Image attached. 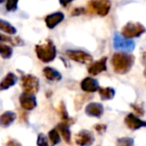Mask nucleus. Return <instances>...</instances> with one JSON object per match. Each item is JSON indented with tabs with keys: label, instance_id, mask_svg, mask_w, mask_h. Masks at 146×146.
Returning a JSON list of instances; mask_svg holds the SVG:
<instances>
[{
	"label": "nucleus",
	"instance_id": "20e7f679",
	"mask_svg": "<svg viewBox=\"0 0 146 146\" xmlns=\"http://www.w3.org/2000/svg\"><path fill=\"white\" fill-rule=\"evenodd\" d=\"M111 8L110 0H91L88 2V9L90 13H95L104 17L109 13Z\"/></svg>",
	"mask_w": 146,
	"mask_h": 146
},
{
	"label": "nucleus",
	"instance_id": "f3484780",
	"mask_svg": "<svg viewBox=\"0 0 146 146\" xmlns=\"http://www.w3.org/2000/svg\"><path fill=\"white\" fill-rule=\"evenodd\" d=\"M72 122L73 120H68V121H64L62 123L58 124V126H57L61 135L63 136V138H64V140L67 143H70L71 141V133H70V130H69V124L72 123Z\"/></svg>",
	"mask_w": 146,
	"mask_h": 146
},
{
	"label": "nucleus",
	"instance_id": "a211bd4d",
	"mask_svg": "<svg viewBox=\"0 0 146 146\" xmlns=\"http://www.w3.org/2000/svg\"><path fill=\"white\" fill-rule=\"evenodd\" d=\"M16 119V114L12 111H6L0 115V126L8 127Z\"/></svg>",
	"mask_w": 146,
	"mask_h": 146
},
{
	"label": "nucleus",
	"instance_id": "bb28decb",
	"mask_svg": "<svg viewBox=\"0 0 146 146\" xmlns=\"http://www.w3.org/2000/svg\"><path fill=\"white\" fill-rule=\"evenodd\" d=\"M37 145L38 146H48V140L45 137L44 134H39L37 139Z\"/></svg>",
	"mask_w": 146,
	"mask_h": 146
},
{
	"label": "nucleus",
	"instance_id": "c756f323",
	"mask_svg": "<svg viewBox=\"0 0 146 146\" xmlns=\"http://www.w3.org/2000/svg\"><path fill=\"white\" fill-rule=\"evenodd\" d=\"M94 128H95L96 131L99 132V133H103L106 130V125H104V124H97V125L94 126Z\"/></svg>",
	"mask_w": 146,
	"mask_h": 146
},
{
	"label": "nucleus",
	"instance_id": "ddd939ff",
	"mask_svg": "<svg viewBox=\"0 0 146 146\" xmlns=\"http://www.w3.org/2000/svg\"><path fill=\"white\" fill-rule=\"evenodd\" d=\"M124 122H125L126 126L131 130H137V129H139V128L144 127V126L146 125V123L143 120L139 119V118L134 115V114H128L125 117Z\"/></svg>",
	"mask_w": 146,
	"mask_h": 146
},
{
	"label": "nucleus",
	"instance_id": "4468645a",
	"mask_svg": "<svg viewBox=\"0 0 146 146\" xmlns=\"http://www.w3.org/2000/svg\"><path fill=\"white\" fill-rule=\"evenodd\" d=\"M104 112V107L102 104L97 102H91L85 108V113L91 117H101Z\"/></svg>",
	"mask_w": 146,
	"mask_h": 146
},
{
	"label": "nucleus",
	"instance_id": "6ab92c4d",
	"mask_svg": "<svg viewBox=\"0 0 146 146\" xmlns=\"http://www.w3.org/2000/svg\"><path fill=\"white\" fill-rule=\"evenodd\" d=\"M98 91L102 100H111L115 96V90L112 87H99Z\"/></svg>",
	"mask_w": 146,
	"mask_h": 146
},
{
	"label": "nucleus",
	"instance_id": "423d86ee",
	"mask_svg": "<svg viewBox=\"0 0 146 146\" xmlns=\"http://www.w3.org/2000/svg\"><path fill=\"white\" fill-rule=\"evenodd\" d=\"M113 46H114V48L117 49V50L128 53L134 50L135 43H134V41H132L131 39H126V38H124V37L120 36L118 33H116L113 38Z\"/></svg>",
	"mask_w": 146,
	"mask_h": 146
},
{
	"label": "nucleus",
	"instance_id": "c85d7f7f",
	"mask_svg": "<svg viewBox=\"0 0 146 146\" xmlns=\"http://www.w3.org/2000/svg\"><path fill=\"white\" fill-rule=\"evenodd\" d=\"M131 107L133 108L134 110H135L136 112H137L139 115H144V109H143V107H142L141 105H138V104H132L131 105Z\"/></svg>",
	"mask_w": 146,
	"mask_h": 146
},
{
	"label": "nucleus",
	"instance_id": "4be33fe9",
	"mask_svg": "<svg viewBox=\"0 0 146 146\" xmlns=\"http://www.w3.org/2000/svg\"><path fill=\"white\" fill-rule=\"evenodd\" d=\"M12 53H13L12 47L0 42V56L4 59H9L12 56Z\"/></svg>",
	"mask_w": 146,
	"mask_h": 146
},
{
	"label": "nucleus",
	"instance_id": "1a4fd4ad",
	"mask_svg": "<svg viewBox=\"0 0 146 146\" xmlns=\"http://www.w3.org/2000/svg\"><path fill=\"white\" fill-rule=\"evenodd\" d=\"M106 61H107V57H102L99 60L90 64L89 67H88V73L91 74V75L95 76L100 74L101 72H103V71H106V69H107Z\"/></svg>",
	"mask_w": 146,
	"mask_h": 146
},
{
	"label": "nucleus",
	"instance_id": "f257e3e1",
	"mask_svg": "<svg viewBox=\"0 0 146 146\" xmlns=\"http://www.w3.org/2000/svg\"><path fill=\"white\" fill-rule=\"evenodd\" d=\"M134 61L135 58L133 55L125 52H118L112 55L111 64L114 72L117 74H126L132 68Z\"/></svg>",
	"mask_w": 146,
	"mask_h": 146
},
{
	"label": "nucleus",
	"instance_id": "dca6fc26",
	"mask_svg": "<svg viewBox=\"0 0 146 146\" xmlns=\"http://www.w3.org/2000/svg\"><path fill=\"white\" fill-rule=\"evenodd\" d=\"M43 74L49 81H60L62 79V75L58 70L52 68V67H45L43 69Z\"/></svg>",
	"mask_w": 146,
	"mask_h": 146
},
{
	"label": "nucleus",
	"instance_id": "9b49d317",
	"mask_svg": "<svg viewBox=\"0 0 146 146\" xmlns=\"http://www.w3.org/2000/svg\"><path fill=\"white\" fill-rule=\"evenodd\" d=\"M64 20V14L62 12H54L51 13V14L47 15L45 17V23H46V26L49 29H53L59 24L62 21Z\"/></svg>",
	"mask_w": 146,
	"mask_h": 146
},
{
	"label": "nucleus",
	"instance_id": "412c9836",
	"mask_svg": "<svg viewBox=\"0 0 146 146\" xmlns=\"http://www.w3.org/2000/svg\"><path fill=\"white\" fill-rule=\"evenodd\" d=\"M0 42L1 43H10L11 45H23V41L21 40L19 37H15V38H12V37L8 36V35H5L2 34V33H0Z\"/></svg>",
	"mask_w": 146,
	"mask_h": 146
},
{
	"label": "nucleus",
	"instance_id": "b1692460",
	"mask_svg": "<svg viewBox=\"0 0 146 146\" xmlns=\"http://www.w3.org/2000/svg\"><path fill=\"white\" fill-rule=\"evenodd\" d=\"M116 146H134V141L132 138H120L117 140Z\"/></svg>",
	"mask_w": 146,
	"mask_h": 146
},
{
	"label": "nucleus",
	"instance_id": "0eeeda50",
	"mask_svg": "<svg viewBox=\"0 0 146 146\" xmlns=\"http://www.w3.org/2000/svg\"><path fill=\"white\" fill-rule=\"evenodd\" d=\"M66 55L73 61L79 63H91L93 61V57L89 54V53L85 52L82 50H67Z\"/></svg>",
	"mask_w": 146,
	"mask_h": 146
},
{
	"label": "nucleus",
	"instance_id": "7c9ffc66",
	"mask_svg": "<svg viewBox=\"0 0 146 146\" xmlns=\"http://www.w3.org/2000/svg\"><path fill=\"white\" fill-rule=\"evenodd\" d=\"M7 146H21V144L19 143L17 140H15V139H10V140H8V142H7V144H6Z\"/></svg>",
	"mask_w": 146,
	"mask_h": 146
},
{
	"label": "nucleus",
	"instance_id": "2eb2a0df",
	"mask_svg": "<svg viewBox=\"0 0 146 146\" xmlns=\"http://www.w3.org/2000/svg\"><path fill=\"white\" fill-rule=\"evenodd\" d=\"M17 80H18V78H17V76L15 75L14 73L12 72L7 73L6 75H5V77L0 82V91L7 90L10 87H12V86H14L17 83Z\"/></svg>",
	"mask_w": 146,
	"mask_h": 146
},
{
	"label": "nucleus",
	"instance_id": "2f4dec72",
	"mask_svg": "<svg viewBox=\"0 0 146 146\" xmlns=\"http://www.w3.org/2000/svg\"><path fill=\"white\" fill-rule=\"evenodd\" d=\"M72 1L73 0H59V2H60V4L62 5V6H67V5L72 2Z\"/></svg>",
	"mask_w": 146,
	"mask_h": 146
},
{
	"label": "nucleus",
	"instance_id": "393cba45",
	"mask_svg": "<svg viewBox=\"0 0 146 146\" xmlns=\"http://www.w3.org/2000/svg\"><path fill=\"white\" fill-rule=\"evenodd\" d=\"M59 112H60V115L61 118H62L64 121H68L69 117H68V114H67V110L66 107H65V104L63 102H60V106H59Z\"/></svg>",
	"mask_w": 146,
	"mask_h": 146
},
{
	"label": "nucleus",
	"instance_id": "cd10ccee",
	"mask_svg": "<svg viewBox=\"0 0 146 146\" xmlns=\"http://www.w3.org/2000/svg\"><path fill=\"white\" fill-rule=\"evenodd\" d=\"M86 11H85V9L84 8H81V7H76V8H74L73 9V11H72V16H79V15H81V14H83V13H85Z\"/></svg>",
	"mask_w": 146,
	"mask_h": 146
},
{
	"label": "nucleus",
	"instance_id": "9d476101",
	"mask_svg": "<svg viewBox=\"0 0 146 146\" xmlns=\"http://www.w3.org/2000/svg\"><path fill=\"white\" fill-rule=\"evenodd\" d=\"M80 87L83 91L88 93H93L96 92L99 88V83L96 79L91 77H86L80 82Z\"/></svg>",
	"mask_w": 146,
	"mask_h": 146
},
{
	"label": "nucleus",
	"instance_id": "6e6552de",
	"mask_svg": "<svg viewBox=\"0 0 146 146\" xmlns=\"http://www.w3.org/2000/svg\"><path fill=\"white\" fill-rule=\"evenodd\" d=\"M94 137L92 133L87 130H82L75 135V142L79 146H89L93 143Z\"/></svg>",
	"mask_w": 146,
	"mask_h": 146
},
{
	"label": "nucleus",
	"instance_id": "aec40b11",
	"mask_svg": "<svg viewBox=\"0 0 146 146\" xmlns=\"http://www.w3.org/2000/svg\"><path fill=\"white\" fill-rule=\"evenodd\" d=\"M0 30L9 35H14L16 33V28L13 25H11L8 21L3 20L1 18H0Z\"/></svg>",
	"mask_w": 146,
	"mask_h": 146
},
{
	"label": "nucleus",
	"instance_id": "f03ea898",
	"mask_svg": "<svg viewBox=\"0 0 146 146\" xmlns=\"http://www.w3.org/2000/svg\"><path fill=\"white\" fill-rule=\"evenodd\" d=\"M35 52L39 60L43 63H48L56 57V47L50 39H46L35 46Z\"/></svg>",
	"mask_w": 146,
	"mask_h": 146
},
{
	"label": "nucleus",
	"instance_id": "39448f33",
	"mask_svg": "<svg viewBox=\"0 0 146 146\" xmlns=\"http://www.w3.org/2000/svg\"><path fill=\"white\" fill-rule=\"evenodd\" d=\"M21 86H22L23 93L34 95L39 90V79L32 74L24 75L21 79Z\"/></svg>",
	"mask_w": 146,
	"mask_h": 146
},
{
	"label": "nucleus",
	"instance_id": "7ed1b4c3",
	"mask_svg": "<svg viewBox=\"0 0 146 146\" xmlns=\"http://www.w3.org/2000/svg\"><path fill=\"white\" fill-rule=\"evenodd\" d=\"M144 32H145V27L139 22H128L121 28L122 37L126 39L139 37Z\"/></svg>",
	"mask_w": 146,
	"mask_h": 146
},
{
	"label": "nucleus",
	"instance_id": "473e14b6",
	"mask_svg": "<svg viewBox=\"0 0 146 146\" xmlns=\"http://www.w3.org/2000/svg\"><path fill=\"white\" fill-rule=\"evenodd\" d=\"M4 1H5V0H0V4H1V3H3Z\"/></svg>",
	"mask_w": 146,
	"mask_h": 146
},
{
	"label": "nucleus",
	"instance_id": "f8f14e48",
	"mask_svg": "<svg viewBox=\"0 0 146 146\" xmlns=\"http://www.w3.org/2000/svg\"><path fill=\"white\" fill-rule=\"evenodd\" d=\"M19 101H20V105L23 109L25 110H32L36 107L37 101L35 95H29V94L23 93L22 95L19 98Z\"/></svg>",
	"mask_w": 146,
	"mask_h": 146
},
{
	"label": "nucleus",
	"instance_id": "5701e85b",
	"mask_svg": "<svg viewBox=\"0 0 146 146\" xmlns=\"http://www.w3.org/2000/svg\"><path fill=\"white\" fill-rule=\"evenodd\" d=\"M49 141L51 143V146H54L56 144H58L60 142V135L57 129H52L51 131H49L48 133Z\"/></svg>",
	"mask_w": 146,
	"mask_h": 146
},
{
	"label": "nucleus",
	"instance_id": "a878e982",
	"mask_svg": "<svg viewBox=\"0 0 146 146\" xmlns=\"http://www.w3.org/2000/svg\"><path fill=\"white\" fill-rule=\"evenodd\" d=\"M18 0H7L6 2V10L7 11H15L17 9Z\"/></svg>",
	"mask_w": 146,
	"mask_h": 146
}]
</instances>
